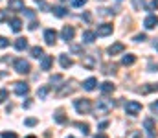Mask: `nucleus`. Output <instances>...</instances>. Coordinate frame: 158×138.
I'll return each mask as SVG.
<instances>
[{
	"mask_svg": "<svg viewBox=\"0 0 158 138\" xmlns=\"http://www.w3.org/2000/svg\"><path fill=\"white\" fill-rule=\"evenodd\" d=\"M52 11H53V15L55 17H59V19H63V17H66V7H63V6H53L52 7Z\"/></svg>",
	"mask_w": 158,
	"mask_h": 138,
	"instance_id": "412c9836",
	"label": "nucleus"
},
{
	"mask_svg": "<svg viewBox=\"0 0 158 138\" xmlns=\"http://www.w3.org/2000/svg\"><path fill=\"white\" fill-rule=\"evenodd\" d=\"M114 109V101L109 98H99L96 101V116H107Z\"/></svg>",
	"mask_w": 158,
	"mask_h": 138,
	"instance_id": "f257e3e1",
	"label": "nucleus"
},
{
	"mask_svg": "<svg viewBox=\"0 0 158 138\" xmlns=\"http://www.w3.org/2000/svg\"><path fill=\"white\" fill-rule=\"evenodd\" d=\"M59 87H61V89L57 90V96H61V98H63V96H68V94H72V92L76 90V87H74L72 83H64V85H59Z\"/></svg>",
	"mask_w": 158,
	"mask_h": 138,
	"instance_id": "9d476101",
	"label": "nucleus"
},
{
	"mask_svg": "<svg viewBox=\"0 0 158 138\" xmlns=\"http://www.w3.org/2000/svg\"><path fill=\"white\" fill-rule=\"evenodd\" d=\"M143 129H145V135L147 138H156V123H155V120L153 118H145L143 120Z\"/></svg>",
	"mask_w": 158,
	"mask_h": 138,
	"instance_id": "39448f33",
	"label": "nucleus"
},
{
	"mask_svg": "<svg viewBox=\"0 0 158 138\" xmlns=\"http://www.w3.org/2000/svg\"><path fill=\"white\" fill-rule=\"evenodd\" d=\"M155 48H156V50H158V41H156V43H155Z\"/></svg>",
	"mask_w": 158,
	"mask_h": 138,
	"instance_id": "3c124183",
	"label": "nucleus"
},
{
	"mask_svg": "<svg viewBox=\"0 0 158 138\" xmlns=\"http://www.w3.org/2000/svg\"><path fill=\"white\" fill-rule=\"evenodd\" d=\"M149 7H151V9H158V0H153V2H151V6H149Z\"/></svg>",
	"mask_w": 158,
	"mask_h": 138,
	"instance_id": "a18cd8bd",
	"label": "nucleus"
},
{
	"mask_svg": "<svg viewBox=\"0 0 158 138\" xmlns=\"http://www.w3.org/2000/svg\"><path fill=\"white\" fill-rule=\"evenodd\" d=\"M6 19H7V17H6V13H4V11H0V22H2V20H6Z\"/></svg>",
	"mask_w": 158,
	"mask_h": 138,
	"instance_id": "de8ad7c7",
	"label": "nucleus"
},
{
	"mask_svg": "<svg viewBox=\"0 0 158 138\" xmlns=\"http://www.w3.org/2000/svg\"><path fill=\"white\" fill-rule=\"evenodd\" d=\"M9 26H11V30H13L15 33H19V31L22 30V20L15 17V19H11V20H9Z\"/></svg>",
	"mask_w": 158,
	"mask_h": 138,
	"instance_id": "aec40b11",
	"label": "nucleus"
},
{
	"mask_svg": "<svg viewBox=\"0 0 158 138\" xmlns=\"http://www.w3.org/2000/svg\"><path fill=\"white\" fill-rule=\"evenodd\" d=\"M96 138H109V136H107V135H101V133H99V135H96Z\"/></svg>",
	"mask_w": 158,
	"mask_h": 138,
	"instance_id": "09e8293b",
	"label": "nucleus"
},
{
	"mask_svg": "<svg viewBox=\"0 0 158 138\" xmlns=\"http://www.w3.org/2000/svg\"><path fill=\"white\" fill-rule=\"evenodd\" d=\"M7 96H9V94H7L6 89H0V103H4V101L7 99Z\"/></svg>",
	"mask_w": 158,
	"mask_h": 138,
	"instance_id": "473e14b6",
	"label": "nucleus"
},
{
	"mask_svg": "<svg viewBox=\"0 0 158 138\" xmlns=\"http://www.w3.org/2000/svg\"><path fill=\"white\" fill-rule=\"evenodd\" d=\"M74 35H76V30H74L72 26H64L63 31H61V37H63V41H66V43H70V41L74 39Z\"/></svg>",
	"mask_w": 158,
	"mask_h": 138,
	"instance_id": "1a4fd4ad",
	"label": "nucleus"
},
{
	"mask_svg": "<svg viewBox=\"0 0 158 138\" xmlns=\"http://www.w3.org/2000/svg\"><path fill=\"white\" fill-rule=\"evenodd\" d=\"M147 70H149V72H156L158 70V61H151L149 66H147Z\"/></svg>",
	"mask_w": 158,
	"mask_h": 138,
	"instance_id": "7c9ffc66",
	"label": "nucleus"
},
{
	"mask_svg": "<svg viewBox=\"0 0 158 138\" xmlns=\"http://www.w3.org/2000/svg\"><path fill=\"white\" fill-rule=\"evenodd\" d=\"M151 111H153V112H156V114H158V99H156V101H153V103H151Z\"/></svg>",
	"mask_w": 158,
	"mask_h": 138,
	"instance_id": "37998d69",
	"label": "nucleus"
},
{
	"mask_svg": "<svg viewBox=\"0 0 158 138\" xmlns=\"http://www.w3.org/2000/svg\"><path fill=\"white\" fill-rule=\"evenodd\" d=\"M50 89L52 87H48V85H44V87H40L39 90H37V96H39V99H44L48 94H50Z\"/></svg>",
	"mask_w": 158,
	"mask_h": 138,
	"instance_id": "bb28decb",
	"label": "nucleus"
},
{
	"mask_svg": "<svg viewBox=\"0 0 158 138\" xmlns=\"http://www.w3.org/2000/svg\"><path fill=\"white\" fill-rule=\"evenodd\" d=\"M13 68H15V72H19V74H30V70H31V66H30V63L26 61V59H15L13 61Z\"/></svg>",
	"mask_w": 158,
	"mask_h": 138,
	"instance_id": "7ed1b4c3",
	"label": "nucleus"
},
{
	"mask_svg": "<svg viewBox=\"0 0 158 138\" xmlns=\"http://www.w3.org/2000/svg\"><path fill=\"white\" fill-rule=\"evenodd\" d=\"M30 53H31V57H35V59H42V57H44V50H42L40 46H33V48L30 50Z\"/></svg>",
	"mask_w": 158,
	"mask_h": 138,
	"instance_id": "b1692460",
	"label": "nucleus"
},
{
	"mask_svg": "<svg viewBox=\"0 0 158 138\" xmlns=\"http://www.w3.org/2000/svg\"><path fill=\"white\" fill-rule=\"evenodd\" d=\"M103 72H105V74H114V72H116V66H114V65H112V66H110V65H105V70H103Z\"/></svg>",
	"mask_w": 158,
	"mask_h": 138,
	"instance_id": "e433bc0d",
	"label": "nucleus"
},
{
	"mask_svg": "<svg viewBox=\"0 0 158 138\" xmlns=\"http://www.w3.org/2000/svg\"><path fill=\"white\" fill-rule=\"evenodd\" d=\"M94 41H96V31L85 30V31H83V43H86V44H92Z\"/></svg>",
	"mask_w": 158,
	"mask_h": 138,
	"instance_id": "dca6fc26",
	"label": "nucleus"
},
{
	"mask_svg": "<svg viewBox=\"0 0 158 138\" xmlns=\"http://www.w3.org/2000/svg\"><path fill=\"white\" fill-rule=\"evenodd\" d=\"M83 66L88 68V70L96 68L98 66V53H94V55H83Z\"/></svg>",
	"mask_w": 158,
	"mask_h": 138,
	"instance_id": "0eeeda50",
	"label": "nucleus"
},
{
	"mask_svg": "<svg viewBox=\"0 0 158 138\" xmlns=\"http://www.w3.org/2000/svg\"><path fill=\"white\" fill-rule=\"evenodd\" d=\"M15 48H17L19 52H24V50L28 48V39H24V37H19V39L15 41Z\"/></svg>",
	"mask_w": 158,
	"mask_h": 138,
	"instance_id": "4be33fe9",
	"label": "nucleus"
},
{
	"mask_svg": "<svg viewBox=\"0 0 158 138\" xmlns=\"http://www.w3.org/2000/svg\"><path fill=\"white\" fill-rule=\"evenodd\" d=\"M59 65H61L63 68H70V66L74 65V61H72L66 53H61V55H59Z\"/></svg>",
	"mask_w": 158,
	"mask_h": 138,
	"instance_id": "f3484780",
	"label": "nucleus"
},
{
	"mask_svg": "<svg viewBox=\"0 0 158 138\" xmlns=\"http://www.w3.org/2000/svg\"><path fill=\"white\" fill-rule=\"evenodd\" d=\"M125 112L129 114V116H138L140 112H142V103L140 101H127L125 103Z\"/></svg>",
	"mask_w": 158,
	"mask_h": 138,
	"instance_id": "20e7f679",
	"label": "nucleus"
},
{
	"mask_svg": "<svg viewBox=\"0 0 158 138\" xmlns=\"http://www.w3.org/2000/svg\"><path fill=\"white\" fill-rule=\"evenodd\" d=\"M53 120H55L57 123H68V118H66V116H64L61 111H57V112L53 114Z\"/></svg>",
	"mask_w": 158,
	"mask_h": 138,
	"instance_id": "a878e982",
	"label": "nucleus"
},
{
	"mask_svg": "<svg viewBox=\"0 0 158 138\" xmlns=\"http://www.w3.org/2000/svg\"><path fill=\"white\" fill-rule=\"evenodd\" d=\"M143 26H145L147 30L156 28V26H158V17H156V15H147V17H145V20H143Z\"/></svg>",
	"mask_w": 158,
	"mask_h": 138,
	"instance_id": "9b49d317",
	"label": "nucleus"
},
{
	"mask_svg": "<svg viewBox=\"0 0 158 138\" xmlns=\"http://www.w3.org/2000/svg\"><path fill=\"white\" fill-rule=\"evenodd\" d=\"M96 87H98V79H96V77H88V79L83 81V89H85V90L90 92V90H94Z\"/></svg>",
	"mask_w": 158,
	"mask_h": 138,
	"instance_id": "2eb2a0df",
	"label": "nucleus"
},
{
	"mask_svg": "<svg viewBox=\"0 0 158 138\" xmlns=\"http://www.w3.org/2000/svg\"><path fill=\"white\" fill-rule=\"evenodd\" d=\"M63 2H66V0H63Z\"/></svg>",
	"mask_w": 158,
	"mask_h": 138,
	"instance_id": "864d4df0",
	"label": "nucleus"
},
{
	"mask_svg": "<svg viewBox=\"0 0 158 138\" xmlns=\"http://www.w3.org/2000/svg\"><path fill=\"white\" fill-rule=\"evenodd\" d=\"M81 19H83L86 24H90V22H92V15H90L88 11H86V13H83V15H81Z\"/></svg>",
	"mask_w": 158,
	"mask_h": 138,
	"instance_id": "f704fd0d",
	"label": "nucleus"
},
{
	"mask_svg": "<svg viewBox=\"0 0 158 138\" xmlns=\"http://www.w3.org/2000/svg\"><path fill=\"white\" fill-rule=\"evenodd\" d=\"M0 138H17V133H11V131H4V133H0Z\"/></svg>",
	"mask_w": 158,
	"mask_h": 138,
	"instance_id": "c756f323",
	"label": "nucleus"
},
{
	"mask_svg": "<svg viewBox=\"0 0 158 138\" xmlns=\"http://www.w3.org/2000/svg\"><path fill=\"white\" fill-rule=\"evenodd\" d=\"M109 127V122H101L99 123V131H103V129H107Z\"/></svg>",
	"mask_w": 158,
	"mask_h": 138,
	"instance_id": "c03bdc74",
	"label": "nucleus"
},
{
	"mask_svg": "<svg viewBox=\"0 0 158 138\" xmlns=\"http://www.w3.org/2000/svg\"><path fill=\"white\" fill-rule=\"evenodd\" d=\"M22 11H24V15H26L28 19H33V17H35V13H33V9H30V7H24Z\"/></svg>",
	"mask_w": 158,
	"mask_h": 138,
	"instance_id": "72a5a7b5",
	"label": "nucleus"
},
{
	"mask_svg": "<svg viewBox=\"0 0 158 138\" xmlns=\"http://www.w3.org/2000/svg\"><path fill=\"white\" fill-rule=\"evenodd\" d=\"M153 90H158V83H149L147 87H143V90H142V92H145V94H147V92H153Z\"/></svg>",
	"mask_w": 158,
	"mask_h": 138,
	"instance_id": "cd10ccee",
	"label": "nucleus"
},
{
	"mask_svg": "<svg viewBox=\"0 0 158 138\" xmlns=\"http://www.w3.org/2000/svg\"><path fill=\"white\" fill-rule=\"evenodd\" d=\"M13 90L17 96H26L28 92H30V87H28V83H24V81H15L13 83Z\"/></svg>",
	"mask_w": 158,
	"mask_h": 138,
	"instance_id": "6e6552de",
	"label": "nucleus"
},
{
	"mask_svg": "<svg viewBox=\"0 0 158 138\" xmlns=\"http://www.w3.org/2000/svg\"><path fill=\"white\" fill-rule=\"evenodd\" d=\"M61 81H63V76H59V74L57 76H52V79H50V83L53 87H57V83H61Z\"/></svg>",
	"mask_w": 158,
	"mask_h": 138,
	"instance_id": "c85d7f7f",
	"label": "nucleus"
},
{
	"mask_svg": "<svg viewBox=\"0 0 158 138\" xmlns=\"http://www.w3.org/2000/svg\"><path fill=\"white\" fill-rule=\"evenodd\" d=\"M44 41H46V44H55V41H57V31L55 30H46L44 31Z\"/></svg>",
	"mask_w": 158,
	"mask_h": 138,
	"instance_id": "f8f14e48",
	"label": "nucleus"
},
{
	"mask_svg": "<svg viewBox=\"0 0 158 138\" xmlns=\"http://www.w3.org/2000/svg\"><path fill=\"white\" fill-rule=\"evenodd\" d=\"M145 39H147V35H145V33H138V35L134 37V43H143Z\"/></svg>",
	"mask_w": 158,
	"mask_h": 138,
	"instance_id": "c9c22d12",
	"label": "nucleus"
},
{
	"mask_svg": "<svg viewBox=\"0 0 158 138\" xmlns=\"http://www.w3.org/2000/svg\"><path fill=\"white\" fill-rule=\"evenodd\" d=\"M24 123H26L28 127H33V125H37V118H26Z\"/></svg>",
	"mask_w": 158,
	"mask_h": 138,
	"instance_id": "2f4dec72",
	"label": "nucleus"
},
{
	"mask_svg": "<svg viewBox=\"0 0 158 138\" xmlns=\"http://www.w3.org/2000/svg\"><path fill=\"white\" fill-rule=\"evenodd\" d=\"M28 28H30V30H31V31H33V30H35V28H37V22H31V24H30V26H28Z\"/></svg>",
	"mask_w": 158,
	"mask_h": 138,
	"instance_id": "49530a36",
	"label": "nucleus"
},
{
	"mask_svg": "<svg viewBox=\"0 0 158 138\" xmlns=\"http://www.w3.org/2000/svg\"><path fill=\"white\" fill-rule=\"evenodd\" d=\"M7 7L11 11H22L24 9V0H9L7 2Z\"/></svg>",
	"mask_w": 158,
	"mask_h": 138,
	"instance_id": "4468645a",
	"label": "nucleus"
},
{
	"mask_svg": "<svg viewBox=\"0 0 158 138\" xmlns=\"http://www.w3.org/2000/svg\"><path fill=\"white\" fill-rule=\"evenodd\" d=\"M72 52H74V53H83V46H79V44H72Z\"/></svg>",
	"mask_w": 158,
	"mask_h": 138,
	"instance_id": "58836bf2",
	"label": "nucleus"
},
{
	"mask_svg": "<svg viewBox=\"0 0 158 138\" xmlns=\"http://www.w3.org/2000/svg\"><path fill=\"white\" fill-rule=\"evenodd\" d=\"M74 109L77 111L79 114H88L92 111V101L88 98H83V99H76L74 101Z\"/></svg>",
	"mask_w": 158,
	"mask_h": 138,
	"instance_id": "f03ea898",
	"label": "nucleus"
},
{
	"mask_svg": "<svg viewBox=\"0 0 158 138\" xmlns=\"http://www.w3.org/2000/svg\"><path fill=\"white\" fill-rule=\"evenodd\" d=\"M132 4H134L136 9H142V7L145 6V0H132Z\"/></svg>",
	"mask_w": 158,
	"mask_h": 138,
	"instance_id": "4c0bfd02",
	"label": "nucleus"
},
{
	"mask_svg": "<svg viewBox=\"0 0 158 138\" xmlns=\"http://www.w3.org/2000/svg\"><path fill=\"white\" fill-rule=\"evenodd\" d=\"M6 46H9V41H7L6 37H2V35H0V48H6Z\"/></svg>",
	"mask_w": 158,
	"mask_h": 138,
	"instance_id": "a19ab883",
	"label": "nucleus"
},
{
	"mask_svg": "<svg viewBox=\"0 0 158 138\" xmlns=\"http://www.w3.org/2000/svg\"><path fill=\"white\" fill-rule=\"evenodd\" d=\"M112 24H109V22H105V24H99L98 26V30H96V37H107V35H110L112 33Z\"/></svg>",
	"mask_w": 158,
	"mask_h": 138,
	"instance_id": "423d86ee",
	"label": "nucleus"
},
{
	"mask_svg": "<svg viewBox=\"0 0 158 138\" xmlns=\"http://www.w3.org/2000/svg\"><path fill=\"white\" fill-rule=\"evenodd\" d=\"M68 138H74V136H68Z\"/></svg>",
	"mask_w": 158,
	"mask_h": 138,
	"instance_id": "603ef678",
	"label": "nucleus"
},
{
	"mask_svg": "<svg viewBox=\"0 0 158 138\" xmlns=\"http://www.w3.org/2000/svg\"><path fill=\"white\" fill-rule=\"evenodd\" d=\"M134 63H136V57H134L132 53H127V55L121 57V65H125V66H131V65H134Z\"/></svg>",
	"mask_w": 158,
	"mask_h": 138,
	"instance_id": "5701e85b",
	"label": "nucleus"
},
{
	"mask_svg": "<svg viewBox=\"0 0 158 138\" xmlns=\"http://www.w3.org/2000/svg\"><path fill=\"white\" fill-rule=\"evenodd\" d=\"M129 138H142V133L140 131H131L129 133Z\"/></svg>",
	"mask_w": 158,
	"mask_h": 138,
	"instance_id": "79ce46f5",
	"label": "nucleus"
},
{
	"mask_svg": "<svg viewBox=\"0 0 158 138\" xmlns=\"http://www.w3.org/2000/svg\"><path fill=\"white\" fill-rule=\"evenodd\" d=\"M99 90H101V94H103V96L112 94V92H114V85H112L110 81H105V83H101V85H99Z\"/></svg>",
	"mask_w": 158,
	"mask_h": 138,
	"instance_id": "6ab92c4d",
	"label": "nucleus"
},
{
	"mask_svg": "<svg viewBox=\"0 0 158 138\" xmlns=\"http://www.w3.org/2000/svg\"><path fill=\"white\" fill-rule=\"evenodd\" d=\"M52 65H53V57L52 55H44L40 59V70H50Z\"/></svg>",
	"mask_w": 158,
	"mask_h": 138,
	"instance_id": "a211bd4d",
	"label": "nucleus"
},
{
	"mask_svg": "<svg viewBox=\"0 0 158 138\" xmlns=\"http://www.w3.org/2000/svg\"><path fill=\"white\" fill-rule=\"evenodd\" d=\"M125 50V44L123 43H114V44L109 46V55H118V53H123Z\"/></svg>",
	"mask_w": 158,
	"mask_h": 138,
	"instance_id": "ddd939ff",
	"label": "nucleus"
},
{
	"mask_svg": "<svg viewBox=\"0 0 158 138\" xmlns=\"http://www.w3.org/2000/svg\"><path fill=\"white\" fill-rule=\"evenodd\" d=\"M74 125L77 127L85 136H88V135H90V127H88V123H81V122H77V123H74Z\"/></svg>",
	"mask_w": 158,
	"mask_h": 138,
	"instance_id": "393cba45",
	"label": "nucleus"
},
{
	"mask_svg": "<svg viewBox=\"0 0 158 138\" xmlns=\"http://www.w3.org/2000/svg\"><path fill=\"white\" fill-rule=\"evenodd\" d=\"M85 4H86V0H74V2H72L74 7H81V6H85Z\"/></svg>",
	"mask_w": 158,
	"mask_h": 138,
	"instance_id": "ea45409f",
	"label": "nucleus"
},
{
	"mask_svg": "<svg viewBox=\"0 0 158 138\" xmlns=\"http://www.w3.org/2000/svg\"><path fill=\"white\" fill-rule=\"evenodd\" d=\"M26 138H37V136H33V135H30V136H26Z\"/></svg>",
	"mask_w": 158,
	"mask_h": 138,
	"instance_id": "8fccbe9b",
	"label": "nucleus"
}]
</instances>
